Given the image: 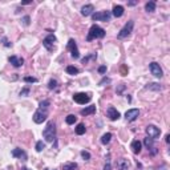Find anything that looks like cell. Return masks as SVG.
<instances>
[{
	"label": "cell",
	"mask_w": 170,
	"mask_h": 170,
	"mask_svg": "<svg viewBox=\"0 0 170 170\" xmlns=\"http://www.w3.org/2000/svg\"><path fill=\"white\" fill-rule=\"evenodd\" d=\"M80 154H81V157L85 159V161H88V159H90V153H89V151H86V150H82Z\"/></svg>",
	"instance_id": "34"
},
{
	"label": "cell",
	"mask_w": 170,
	"mask_h": 170,
	"mask_svg": "<svg viewBox=\"0 0 170 170\" xmlns=\"http://www.w3.org/2000/svg\"><path fill=\"white\" fill-rule=\"evenodd\" d=\"M8 61H9L15 68H20V66L24 64V58L23 57H17V56H15V55L9 56V57H8Z\"/></svg>",
	"instance_id": "14"
},
{
	"label": "cell",
	"mask_w": 170,
	"mask_h": 170,
	"mask_svg": "<svg viewBox=\"0 0 170 170\" xmlns=\"http://www.w3.org/2000/svg\"><path fill=\"white\" fill-rule=\"evenodd\" d=\"M146 134H148L149 138L156 140V138H158L159 134H161V129L154 126V125H148V126H146Z\"/></svg>",
	"instance_id": "10"
},
{
	"label": "cell",
	"mask_w": 170,
	"mask_h": 170,
	"mask_svg": "<svg viewBox=\"0 0 170 170\" xmlns=\"http://www.w3.org/2000/svg\"><path fill=\"white\" fill-rule=\"evenodd\" d=\"M143 145L146 146V149H148V150H150V149L154 148V140H151V138L146 137L145 140H143Z\"/></svg>",
	"instance_id": "25"
},
{
	"label": "cell",
	"mask_w": 170,
	"mask_h": 170,
	"mask_svg": "<svg viewBox=\"0 0 170 170\" xmlns=\"http://www.w3.org/2000/svg\"><path fill=\"white\" fill-rule=\"evenodd\" d=\"M110 82V79H106V77H104L102 80H101L100 82H98V85H104V84H109Z\"/></svg>",
	"instance_id": "40"
},
{
	"label": "cell",
	"mask_w": 170,
	"mask_h": 170,
	"mask_svg": "<svg viewBox=\"0 0 170 170\" xmlns=\"http://www.w3.org/2000/svg\"><path fill=\"white\" fill-rule=\"evenodd\" d=\"M57 41V39H56L55 35H48L47 37H45L44 40H42V45L45 47V49L48 50V52H52L53 49H55V42Z\"/></svg>",
	"instance_id": "6"
},
{
	"label": "cell",
	"mask_w": 170,
	"mask_h": 170,
	"mask_svg": "<svg viewBox=\"0 0 170 170\" xmlns=\"http://www.w3.org/2000/svg\"><path fill=\"white\" fill-rule=\"evenodd\" d=\"M11 154H12V157H15V158H20L21 161H27V159H28V156H27V153L23 149L16 148V149H13Z\"/></svg>",
	"instance_id": "13"
},
{
	"label": "cell",
	"mask_w": 170,
	"mask_h": 170,
	"mask_svg": "<svg viewBox=\"0 0 170 170\" xmlns=\"http://www.w3.org/2000/svg\"><path fill=\"white\" fill-rule=\"evenodd\" d=\"M57 88V81H56L55 79H50L49 80V82H48V89H56Z\"/></svg>",
	"instance_id": "29"
},
{
	"label": "cell",
	"mask_w": 170,
	"mask_h": 170,
	"mask_svg": "<svg viewBox=\"0 0 170 170\" xmlns=\"http://www.w3.org/2000/svg\"><path fill=\"white\" fill-rule=\"evenodd\" d=\"M138 116H140V110H138V109H129V110H126V113H125V120H126L128 122H133L138 118Z\"/></svg>",
	"instance_id": "12"
},
{
	"label": "cell",
	"mask_w": 170,
	"mask_h": 170,
	"mask_svg": "<svg viewBox=\"0 0 170 170\" xmlns=\"http://www.w3.org/2000/svg\"><path fill=\"white\" fill-rule=\"evenodd\" d=\"M112 137H113V134H112V133H105V134L101 137V143H102V145H108V143L110 142Z\"/></svg>",
	"instance_id": "24"
},
{
	"label": "cell",
	"mask_w": 170,
	"mask_h": 170,
	"mask_svg": "<svg viewBox=\"0 0 170 170\" xmlns=\"http://www.w3.org/2000/svg\"><path fill=\"white\" fill-rule=\"evenodd\" d=\"M146 89H151V90H161L162 88L159 86V84H157V82H150V84L146 85Z\"/></svg>",
	"instance_id": "27"
},
{
	"label": "cell",
	"mask_w": 170,
	"mask_h": 170,
	"mask_svg": "<svg viewBox=\"0 0 170 170\" xmlns=\"http://www.w3.org/2000/svg\"><path fill=\"white\" fill-rule=\"evenodd\" d=\"M44 170H56V169H49V167H45Z\"/></svg>",
	"instance_id": "44"
},
{
	"label": "cell",
	"mask_w": 170,
	"mask_h": 170,
	"mask_svg": "<svg viewBox=\"0 0 170 170\" xmlns=\"http://www.w3.org/2000/svg\"><path fill=\"white\" fill-rule=\"evenodd\" d=\"M74 132H76L77 135H82V134H85V132H86V128H85L84 124H79L76 128H74Z\"/></svg>",
	"instance_id": "21"
},
{
	"label": "cell",
	"mask_w": 170,
	"mask_h": 170,
	"mask_svg": "<svg viewBox=\"0 0 170 170\" xmlns=\"http://www.w3.org/2000/svg\"><path fill=\"white\" fill-rule=\"evenodd\" d=\"M105 35H106L105 29L94 24V25L90 27L89 32H88L86 41H92V40H94V39H104V37H105Z\"/></svg>",
	"instance_id": "2"
},
{
	"label": "cell",
	"mask_w": 170,
	"mask_h": 170,
	"mask_svg": "<svg viewBox=\"0 0 170 170\" xmlns=\"http://www.w3.org/2000/svg\"><path fill=\"white\" fill-rule=\"evenodd\" d=\"M149 69H150L151 74H153L154 77H157V79H161L162 76H164V72H162V68L159 66L158 63H156V61H153V63L149 64Z\"/></svg>",
	"instance_id": "9"
},
{
	"label": "cell",
	"mask_w": 170,
	"mask_h": 170,
	"mask_svg": "<svg viewBox=\"0 0 170 170\" xmlns=\"http://www.w3.org/2000/svg\"><path fill=\"white\" fill-rule=\"evenodd\" d=\"M165 141H166V143L170 142V135H169V134H166V137H165Z\"/></svg>",
	"instance_id": "42"
},
{
	"label": "cell",
	"mask_w": 170,
	"mask_h": 170,
	"mask_svg": "<svg viewBox=\"0 0 170 170\" xmlns=\"http://www.w3.org/2000/svg\"><path fill=\"white\" fill-rule=\"evenodd\" d=\"M90 58H92V60H96V58H97V55H96V53H92V55H89V56H86V57H84L82 58V64H88V61L90 60Z\"/></svg>",
	"instance_id": "30"
},
{
	"label": "cell",
	"mask_w": 170,
	"mask_h": 170,
	"mask_svg": "<svg viewBox=\"0 0 170 170\" xmlns=\"http://www.w3.org/2000/svg\"><path fill=\"white\" fill-rule=\"evenodd\" d=\"M66 49L71 52L72 58H79L80 57V52H79V48H77V44H76V41H74V39H69L68 40Z\"/></svg>",
	"instance_id": "7"
},
{
	"label": "cell",
	"mask_w": 170,
	"mask_h": 170,
	"mask_svg": "<svg viewBox=\"0 0 170 170\" xmlns=\"http://www.w3.org/2000/svg\"><path fill=\"white\" fill-rule=\"evenodd\" d=\"M21 170H29V169H28V167H23V169H21Z\"/></svg>",
	"instance_id": "45"
},
{
	"label": "cell",
	"mask_w": 170,
	"mask_h": 170,
	"mask_svg": "<svg viewBox=\"0 0 170 170\" xmlns=\"http://www.w3.org/2000/svg\"><path fill=\"white\" fill-rule=\"evenodd\" d=\"M112 17L110 11H100V12H93L92 13V20L93 21H109Z\"/></svg>",
	"instance_id": "5"
},
{
	"label": "cell",
	"mask_w": 170,
	"mask_h": 170,
	"mask_svg": "<svg viewBox=\"0 0 170 170\" xmlns=\"http://www.w3.org/2000/svg\"><path fill=\"white\" fill-rule=\"evenodd\" d=\"M133 27H134V20H129L124 27L121 28V31L118 32L117 37L118 39H126L128 36H130V33L133 32Z\"/></svg>",
	"instance_id": "4"
},
{
	"label": "cell",
	"mask_w": 170,
	"mask_h": 170,
	"mask_svg": "<svg viewBox=\"0 0 170 170\" xmlns=\"http://www.w3.org/2000/svg\"><path fill=\"white\" fill-rule=\"evenodd\" d=\"M94 113H96V105H89L80 110L81 116H89V114H94Z\"/></svg>",
	"instance_id": "18"
},
{
	"label": "cell",
	"mask_w": 170,
	"mask_h": 170,
	"mask_svg": "<svg viewBox=\"0 0 170 170\" xmlns=\"http://www.w3.org/2000/svg\"><path fill=\"white\" fill-rule=\"evenodd\" d=\"M29 92H31V89H29V86H25V88H23V89L20 90V96H28L29 94Z\"/></svg>",
	"instance_id": "33"
},
{
	"label": "cell",
	"mask_w": 170,
	"mask_h": 170,
	"mask_svg": "<svg viewBox=\"0 0 170 170\" xmlns=\"http://www.w3.org/2000/svg\"><path fill=\"white\" fill-rule=\"evenodd\" d=\"M106 69H108V68H106V65H101L100 68H98V73H100V74H105L106 73Z\"/></svg>",
	"instance_id": "39"
},
{
	"label": "cell",
	"mask_w": 170,
	"mask_h": 170,
	"mask_svg": "<svg viewBox=\"0 0 170 170\" xmlns=\"http://www.w3.org/2000/svg\"><path fill=\"white\" fill-rule=\"evenodd\" d=\"M42 137L47 142H53L56 140V125L53 121H49L45 126V129L42 130Z\"/></svg>",
	"instance_id": "3"
},
{
	"label": "cell",
	"mask_w": 170,
	"mask_h": 170,
	"mask_svg": "<svg viewBox=\"0 0 170 170\" xmlns=\"http://www.w3.org/2000/svg\"><path fill=\"white\" fill-rule=\"evenodd\" d=\"M130 149H132V151H133L134 154H138V153H141V149H142V143H141L138 140H134L132 143H130Z\"/></svg>",
	"instance_id": "17"
},
{
	"label": "cell",
	"mask_w": 170,
	"mask_h": 170,
	"mask_svg": "<svg viewBox=\"0 0 170 170\" xmlns=\"http://www.w3.org/2000/svg\"><path fill=\"white\" fill-rule=\"evenodd\" d=\"M79 167V165L76 162H66L63 165V170H76Z\"/></svg>",
	"instance_id": "22"
},
{
	"label": "cell",
	"mask_w": 170,
	"mask_h": 170,
	"mask_svg": "<svg viewBox=\"0 0 170 170\" xmlns=\"http://www.w3.org/2000/svg\"><path fill=\"white\" fill-rule=\"evenodd\" d=\"M93 11H94V7H93L92 4H86L81 8V15L82 16H90L93 13Z\"/></svg>",
	"instance_id": "19"
},
{
	"label": "cell",
	"mask_w": 170,
	"mask_h": 170,
	"mask_svg": "<svg viewBox=\"0 0 170 170\" xmlns=\"http://www.w3.org/2000/svg\"><path fill=\"white\" fill-rule=\"evenodd\" d=\"M106 117H108L110 121H117V120L121 117V114H120V112L117 110L114 106H109L108 110H106Z\"/></svg>",
	"instance_id": "11"
},
{
	"label": "cell",
	"mask_w": 170,
	"mask_h": 170,
	"mask_svg": "<svg viewBox=\"0 0 170 170\" xmlns=\"http://www.w3.org/2000/svg\"><path fill=\"white\" fill-rule=\"evenodd\" d=\"M65 71H66V73L71 74V76H76V74L80 73V69L76 68V66H73V65H68Z\"/></svg>",
	"instance_id": "20"
},
{
	"label": "cell",
	"mask_w": 170,
	"mask_h": 170,
	"mask_svg": "<svg viewBox=\"0 0 170 170\" xmlns=\"http://www.w3.org/2000/svg\"><path fill=\"white\" fill-rule=\"evenodd\" d=\"M125 88H126V86H125V84L118 85V86H117V89H116V90H117V93H118V94H121V93L125 90Z\"/></svg>",
	"instance_id": "38"
},
{
	"label": "cell",
	"mask_w": 170,
	"mask_h": 170,
	"mask_svg": "<svg viewBox=\"0 0 170 170\" xmlns=\"http://www.w3.org/2000/svg\"><path fill=\"white\" fill-rule=\"evenodd\" d=\"M49 106H50L49 100H44L39 104V109H37L33 114V121L36 122V124H42V122L47 120L48 113H49Z\"/></svg>",
	"instance_id": "1"
},
{
	"label": "cell",
	"mask_w": 170,
	"mask_h": 170,
	"mask_svg": "<svg viewBox=\"0 0 170 170\" xmlns=\"http://www.w3.org/2000/svg\"><path fill=\"white\" fill-rule=\"evenodd\" d=\"M27 4H32V0H24V1H21V5H27Z\"/></svg>",
	"instance_id": "41"
},
{
	"label": "cell",
	"mask_w": 170,
	"mask_h": 170,
	"mask_svg": "<svg viewBox=\"0 0 170 170\" xmlns=\"http://www.w3.org/2000/svg\"><path fill=\"white\" fill-rule=\"evenodd\" d=\"M35 148H36V151H39V153H40V151H42L45 149V143L42 142V141H37Z\"/></svg>",
	"instance_id": "28"
},
{
	"label": "cell",
	"mask_w": 170,
	"mask_h": 170,
	"mask_svg": "<svg viewBox=\"0 0 170 170\" xmlns=\"http://www.w3.org/2000/svg\"><path fill=\"white\" fill-rule=\"evenodd\" d=\"M1 42H3V45H4V47H7V48H11V47H12V42L8 41L7 37H3V39H1Z\"/></svg>",
	"instance_id": "37"
},
{
	"label": "cell",
	"mask_w": 170,
	"mask_h": 170,
	"mask_svg": "<svg viewBox=\"0 0 170 170\" xmlns=\"http://www.w3.org/2000/svg\"><path fill=\"white\" fill-rule=\"evenodd\" d=\"M76 121H77V117L74 116V114H68V116L65 117V122L68 125H73Z\"/></svg>",
	"instance_id": "26"
},
{
	"label": "cell",
	"mask_w": 170,
	"mask_h": 170,
	"mask_svg": "<svg viewBox=\"0 0 170 170\" xmlns=\"http://www.w3.org/2000/svg\"><path fill=\"white\" fill-rule=\"evenodd\" d=\"M73 101L80 105H85L90 101V94L89 93H74L73 94Z\"/></svg>",
	"instance_id": "8"
},
{
	"label": "cell",
	"mask_w": 170,
	"mask_h": 170,
	"mask_svg": "<svg viewBox=\"0 0 170 170\" xmlns=\"http://www.w3.org/2000/svg\"><path fill=\"white\" fill-rule=\"evenodd\" d=\"M145 11L146 12H154V11H156V1H153V0H151V1H148L145 4Z\"/></svg>",
	"instance_id": "23"
},
{
	"label": "cell",
	"mask_w": 170,
	"mask_h": 170,
	"mask_svg": "<svg viewBox=\"0 0 170 170\" xmlns=\"http://www.w3.org/2000/svg\"><path fill=\"white\" fill-rule=\"evenodd\" d=\"M124 12H125V8L122 7V5H114L110 13L114 16V17H121V16L124 15Z\"/></svg>",
	"instance_id": "16"
},
{
	"label": "cell",
	"mask_w": 170,
	"mask_h": 170,
	"mask_svg": "<svg viewBox=\"0 0 170 170\" xmlns=\"http://www.w3.org/2000/svg\"><path fill=\"white\" fill-rule=\"evenodd\" d=\"M24 82H28V84H33V82H37V79L36 77H31V76H27L24 77Z\"/></svg>",
	"instance_id": "32"
},
{
	"label": "cell",
	"mask_w": 170,
	"mask_h": 170,
	"mask_svg": "<svg viewBox=\"0 0 170 170\" xmlns=\"http://www.w3.org/2000/svg\"><path fill=\"white\" fill-rule=\"evenodd\" d=\"M129 166H130V164L126 158H120L118 161H117V169L118 170H128Z\"/></svg>",
	"instance_id": "15"
},
{
	"label": "cell",
	"mask_w": 170,
	"mask_h": 170,
	"mask_svg": "<svg viewBox=\"0 0 170 170\" xmlns=\"http://www.w3.org/2000/svg\"><path fill=\"white\" fill-rule=\"evenodd\" d=\"M128 72H129V69H128V66H126V65H122L121 68H120V73H121L122 76H126Z\"/></svg>",
	"instance_id": "36"
},
{
	"label": "cell",
	"mask_w": 170,
	"mask_h": 170,
	"mask_svg": "<svg viewBox=\"0 0 170 170\" xmlns=\"http://www.w3.org/2000/svg\"><path fill=\"white\" fill-rule=\"evenodd\" d=\"M135 4H138V1H129L128 3V5H135Z\"/></svg>",
	"instance_id": "43"
},
{
	"label": "cell",
	"mask_w": 170,
	"mask_h": 170,
	"mask_svg": "<svg viewBox=\"0 0 170 170\" xmlns=\"http://www.w3.org/2000/svg\"><path fill=\"white\" fill-rule=\"evenodd\" d=\"M21 21H23V24H24L25 27H28V25H29V23H31V17H29L28 15H25L23 19H21Z\"/></svg>",
	"instance_id": "35"
},
{
	"label": "cell",
	"mask_w": 170,
	"mask_h": 170,
	"mask_svg": "<svg viewBox=\"0 0 170 170\" xmlns=\"http://www.w3.org/2000/svg\"><path fill=\"white\" fill-rule=\"evenodd\" d=\"M104 170H112V165H110V154L106 156V164L104 166Z\"/></svg>",
	"instance_id": "31"
}]
</instances>
